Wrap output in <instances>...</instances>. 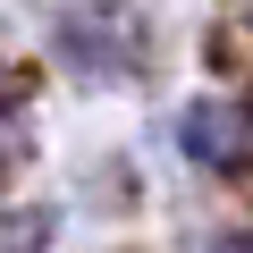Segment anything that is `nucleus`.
Masks as SVG:
<instances>
[{
    "label": "nucleus",
    "mask_w": 253,
    "mask_h": 253,
    "mask_svg": "<svg viewBox=\"0 0 253 253\" xmlns=\"http://www.w3.org/2000/svg\"><path fill=\"white\" fill-rule=\"evenodd\" d=\"M211 253H245V236H236V228H228V236H219V245H211Z\"/></svg>",
    "instance_id": "nucleus-4"
},
{
    "label": "nucleus",
    "mask_w": 253,
    "mask_h": 253,
    "mask_svg": "<svg viewBox=\"0 0 253 253\" xmlns=\"http://www.w3.org/2000/svg\"><path fill=\"white\" fill-rule=\"evenodd\" d=\"M177 144H186V161H203V169H245V110L228 101V93H203V101H186V118H177Z\"/></svg>",
    "instance_id": "nucleus-2"
},
{
    "label": "nucleus",
    "mask_w": 253,
    "mask_h": 253,
    "mask_svg": "<svg viewBox=\"0 0 253 253\" xmlns=\"http://www.w3.org/2000/svg\"><path fill=\"white\" fill-rule=\"evenodd\" d=\"M59 59L84 68V76H135V68H144V26H135V9H118V0H84V9H68Z\"/></svg>",
    "instance_id": "nucleus-1"
},
{
    "label": "nucleus",
    "mask_w": 253,
    "mask_h": 253,
    "mask_svg": "<svg viewBox=\"0 0 253 253\" xmlns=\"http://www.w3.org/2000/svg\"><path fill=\"white\" fill-rule=\"evenodd\" d=\"M0 253H51V219L42 211H0Z\"/></svg>",
    "instance_id": "nucleus-3"
}]
</instances>
